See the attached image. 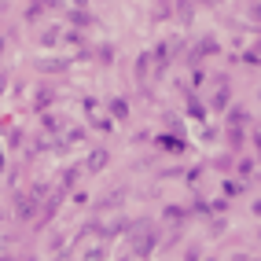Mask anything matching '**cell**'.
<instances>
[{
  "instance_id": "5b68a950",
  "label": "cell",
  "mask_w": 261,
  "mask_h": 261,
  "mask_svg": "<svg viewBox=\"0 0 261 261\" xmlns=\"http://www.w3.org/2000/svg\"><path fill=\"white\" fill-rule=\"evenodd\" d=\"M214 103H217V111L224 107V103H228V85H221V89H217V96H214Z\"/></svg>"
},
{
  "instance_id": "52a82bcc",
  "label": "cell",
  "mask_w": 261,
  "mask_h": 261,
  "mask_svg": "<svg viewBox=\"0 0 261 261\" xmlns=\"http://www.w3.org/2000/svg\"><path fill=\"white\" fill-rule=\"evenodd\" d=\"M70 22H77V26H89V22H92V15H85V11H74V15H70Z\"/></svg>"
},
{
  "instance_id": "277c9868",
  "label": "cell",
  "mask_w": 261,
  "mask_h": 261,
  "mask_svg": "<svg viewBox=\"0 0 261 261\" xmlns=\"http://www.w3.org/2000/svg\"><path fill=\"white\" fill-rule=\"evenodd\" d=\"M188 111H191V118H202V103L195 96H188Z\"/></svg>"
},
{
  "instance_id": "7a4b0ae2",
  "label": "cell",
  "mask_w": 261,
  "mask_h": 261,
  "mask_svg": "<svg viewBox=\"0 0 261 261\" xmlns=\"http://www.w3.org/2000/svg\"><path fill=\"white\" fill-rule=\"evenodd\" d=\"M107 159H111V154L103 151V147H99V151H92V154H89V169H92V173H96V169H103V166H107Z\"/></svg>"
},
{
  "instance_id": "8992f818",
  "label": "cell",
  "mask_w": 261,
  "mask_h": 261,
  "mask_svg": "<svg viewBox=\"0 0 261 261\" xmlns=\"http://www.w3.org/2000/svg\"><path fill=\"white\" fill-rule=\"evenodd\" d=\"M111 114H114V118H125V114H129V107H125L121 99H114V103H111Z\"/></svg>"
},
{
  "instance_id": "3957f363",
  "label": "cell",
  "mask_w": 261,
  "mask_h": 261,
  "mask_svg": "<svg viewBox=\"0 0 261 261\" xmlns=\"http://www.w3.org/2000/svg\"><path fill=\"white\" fill-rule=\"evenodd\" d=\"M206 51H210V56L217 51V41H214V37H206V41H199V48H195V59H202Z\"/></svg>"
},
{
  "instance_id": "6da1fadb",
  "label": "cell",
  "mask_w": 261,
  "mask_h": 261,
  "mask_svg": "<svg viewBox=\"0 0 261 261\" xmlns=\"http://www.w3.org/2000/svg\"><path fill=\"white\" fill-rule=\"evenodd\" d=\"M151 247H154V232H140V236H136V247H133V254H136V257H144Z\"/></svg>"
}]
</instances>
